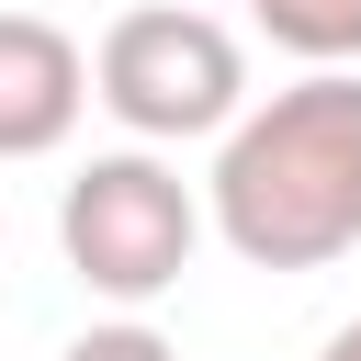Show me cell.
<instances>
[{
	"label": "cell",
	"mask_w": 361,
	"mask_h": 361,
	"mask_svg": "<svg viewBox=\"0 0 361 361\" xmlns=\"http://www.w3.org/2000/svg\"><path fill=\"white\" fill-rule=\"evenodd\" d=\"M203 226L248 271H327L361 248V68H305L259 113H226Z\"/></svg>",
	"instance_id": "obj_1"
},
{
	"label": "cell",
	"mask_w": 361,
	"mask_h": 361,
	"mask_svg": "<svg viewBox=\"0 0 361 361\" xmlns=\"http://www.w3.org/2000/svg\"><path fill=\"white\" fill-rule=\"evenodd\" d=\"M90 102L135 135V147H180V135H226V113L248 102V56L214 11L180 0H135L102 23L90 45Z\"/></svg>",
	"instance_id": "obj_2"
},
{
	"label": "cell",
	"mask_w": 361,
	"mask_h": 361,
	"mask_svg": "<svg viewBox=\"0 0 361 361\" xmlns=\"http://www.w3.org/2000/svg\"><path fill=\"white\" fill-rule=\"evenodd\" d=\"M56 248L102 305H158L203 248V192L158 147H113L56 192Z\"/></svg>",
	"instance_id": "obj_3"
},
{
	"label": "cell",
	"mask_w": 361,
	"mask_h": 361,
	"mask_svg": "<svg viewBox=\"0 0 361 361\" xmlns=\"http://www.w3.org/2000/svg\"><path fill=\"white\" fill-rule=\"evenodd\" d=\"M90 113V56L45 11H0V158H56Z\"/></svg>",
	"instance_id": "obj_4"
},
{
	"label": "cell",
	"mask_w": 361,
	"mask_h": 361,
	"mask_svg": "<svg viewBox=\"0 0 361 361\" xmlns=\"http://www.w3.org/2000/svg\"><path fill=\"white\" fill-rule=\"evenodd\" d=\"M259 34L305 68H361V0H248Z\"/></svg>",
	"instance_id": "obj_5"
},
{
	"label": "cell",
	"mask_w": 361,
	"mask_h": 361,
	"mask_svg": "<svg viewBox=\"0 0 361 361\" xmlns=\"http://www.w3.org/2000/svg\"><path fill=\"white\" fill-rule=\"evenodd\" d=\"M56 361H180V350H169V338H158V327H147V316L124 305V316H102V327H79V338H68Z\"/></svg>",
	"instance_id": "obj_6"
},
{
	"label": "cell",
	"mask_w": 361,
	"mask_h": 361,
	"mask_svg": "<svg viewBox=\"0 0 361 361\" xmlns=\"http://www.w3.org/2000/svg\"><path fill=\"white\" fill-rule=\"evenodd\" d=\"M316 361H361V316H350V327H338V338H327Z\"/></svg>",
	"instance_id": "obj_7"
}]
</instances>
